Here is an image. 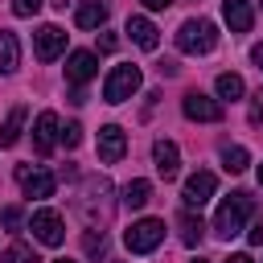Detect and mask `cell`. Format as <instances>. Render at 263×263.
Segmentation results:
<instances>
[{
    "instance_id": "cell-1",
    "label": "cell",
    "mask_w": 263,
    "mask_h": 263,
    "mask_svg": "<svg viewBox=\"0 0 263 263\" xmlns=\"http://www.w3.org/2000/svg\"><path fill=\"white\" fill-rule=\"evenodd\" d=\"M255 210V197L247 193V189H238V193H230L222 205H218V214H214V234L218 238H234V234H242V222H247V214Z\"/></svg>"
},
{
    "instance_id": "cell-2",
    "label": "cell",
    "mask_w": 263,
    "mask_h": 263,
    "mask_svg": "<svg viewBox=\"0 0 263 263\" xmlns=\"http://www.w3.org/2000/svg\"><path fill=\"white\" fill-rule=\"evenodd\" d=\"M214 45H218V29L205 16H193V21H185L177 29V49L181 53H210Z\"/></svg>"
},
{
    "instance_id": "cell-3",
    "label": "cell",
    "mask_w": 263,
    "mask_h": 263,
    "mask_svg": "<svg viewBox=\"0 0 263 263\" xmlns=\"http://www.w3.org/2000/svg\"><path fill=\"white\" fill-rule=\"evenodd\" d=\"M123 242H127L132 255H148V251H156V247L164 242V222H160V218H140V222H132V230L123 234Z\"/></svg>"
},
{
    "instance_id": "cell-4",
    "label": "cell",
    "mask_w": 263,
    "mask_h": 263,
    "mask_svg": "<svg viewBox=\"0 0 263 263\" xmlns=\"http://www.w3.org/2000/svg\"><path fill=\"white\" fill-rule=\"evenodd\" d=\"M140 90V66H115L103 82V99L115 107V103H127L132 95Z\"/></svg>"
},
{
    "instance_id": "cell-5",
    "label": "cell",
    "mask_w": 263,
    "mask_h": 263,
    "mask_svg": "<svg viewBox=\"0 0 263 263\" xmlns=\"http://www.w3.org/2000/svg\"><path fill=\"white\" fill-rule=\"evenodd\" d=\"M29 230H33V238L41 247H62V238H66V222H62L58 210H33Z\"/></svg>"
},
{
    "instance_id": "cell-6",
    "label": "cell",
    "mask_w": 263,
    "mask_h": 263,
    "mask_svg": "<svg viewBox=\"0 0 263 263\" xmlns=\"http://www.w3.org/2000/svg\"><path fill=\"white\" fill-rule=\"evenodd\" d=\"M214 189H218V177H214L210 168H197V173L185 181V193H181V197H185V210H201V205L214 197Z\"/></svg>"
},
{
    "instance_id": "cell-7",
    "label": "cell",
    "mask_w": 263,
    "mask_h": 263,
    "mask_svg": "<svg viewBox=\"0 0 263 263\" xmlns=\"http://www.w3.org/2000/svg\"><path fill=\"white\" fill-rule=\"evenodd\" d=\"M181 111H185L189 119H197V123H218V119H222V103L210 99V95H201V90H189V95L181 99Z\"/></svg>"
},
{
    "instance_id": "cell-8",
    "label": "cell",
    "mask_w": 263,
    "mask_h": 263,
    "mask_svg": "<svg viewBox=\"0 0 263 263\" xmlns=\"http://www.w3.org/2000/svg\"><path fill=\"white\" fill-rule=\"evenodd\" d=\"M16 181H21V189H25V197H53V173H45V168H29V164H16Z\"/></svg>"
},
{
    "instance_id": "cell-9",
    "label": "cell",
    "mask_w": 263,
    "mask_h": 263,
    "mask_svg": "<svg viewBox=\"0 0 263 263\" xmlns=\"http://www.w3.org/2000/svg\"><path fill=\"white\" fill-rule=\"evenodd\" d=\"M33 45H37V58H41V62H53L58 53H66V33H62L58 25H41V29L33 33Z\"/></svg>"
},
{
    "instance_id": "cell-10",
    "label": "cell",
    "mask_w": 263,
    "mask_h": 263,
    "mask_svg": "<svg viewBox=\"0 0 263 263\" xmlns=\"http://www.w3.org/2000/svg\"><path fill=\"white\" fill-rule=\"evenodd\" d=\"M99 74V58L90 53V49H74L70 58H66V78L74 82V86H82V82H90Z\"/></svg>"
},
{
    "instance_id": "cell-11",
    "label": "cell",
    "mask_w": 263,
    "mask_h": 263,
    "mask_svg": "<svg viewBox=\"0 0 263 263\" xmlns=\"http://www.w3.org/2000/svg\"><path fill=\"white\" fill-rule=\"evenodd\" d=\"M58 132H62L58 115H53V111H41V115H37V123H33V148H37L41 156H49V152H53V144H58Z\"/></svg>"
},
{
    "instance_id": "cell-12",
    "label": "cell",
    "mask_w": 263,
    "mask_h": 263,
    "mask_svg": "<svg viewBox=\"0 0 263 263\" xmlns=\"http://www.w3.org/2000/svg\"><path fill=\"white\" fill-rule=\"evenodd\" d=\"M123 152H127V136H123V127H115V123L99 127V160H103V164H115Z\"/></svg>"
},
{
    "instance_id": "cell-13",
    "label": "cell",
    "mask_w": 263,
    "mask_h": 263,
    "mask_svg": "<svg viewBox=\"0 0 263 263\" xmlns=\"http://www.w3.org/2000/svg\"><path fill=\"white\" fill-rule=\"evenodd\" d=\"M152 164H156V173H160L164 181H173L177 168H181V152H177V144H173V140H156V144H152Z\"/></svg>"
},
{
    "instance_id": "cell-14",
    "label": "cell",
    "mask_w": 263,
    "mask_h": 263,
    "mask_svg": "<svg viewBox=\"0 0 263 263\" xmlns=\"http://www.w3.org/2000/svg\"><path fill=\"white\" fill-rule=\"evenodd\" d=\"M222 21L230 25V33H251L255 12H251L247 0H222Z\"/></svg>"
},
{
    "instance_id": "cell-15",
    "label": "cell",
    "mask_w": 263,
    "mask_h": 263,
    "mask_svg": "<svg viewBox=\"0 0 263 263\" xmlns=\"http://www.w3.org/2000/svg\"><path fill=\"white\" fill-rule=\"evenodd\" d=\"M127 37H132L140 49H156V45H160V33H156V25H152L148 16H127Z\"/></svg>"
},
{
    "instance_id": "cell-16",
    "label": "cell",
    "mask_w": 263,
    "mask_h": 263,
    "mask_svg": "<svg viewBox=\"0 0 263 263\" xmlns=\"http://www.w3.org/2000/svg\"><path fill=\"white\" fill-rule=\"evenodd\" d=\"M25 119H29V111H25V107H12V111H8V119H4V127H0V148H12V144L21 140Z\"/></svg>"
},
{
    "instance_id": "cell-17",
    "label": "cell",
    "mask_w": 263,
    "mask_h": 263,
    "mask_svg": "<svg viewBox=\"0 0 263 263\" xmlns=\"http://www.w3.org/2000/svg\"><path fill=\"white\" fill-rule=\"evenodd\" d=\"M74 21H78L82 29H99V25L107 21V4H103V0H82V4H78V16H74Z\"/></svg>"
},
{
    "instance_id": "cell-18",
    "label": "cell",
    "mask_w": 263,
    "mask_h": 263,
    "mask_svg": "<svg viewBox=\"0 0 263 263\" xmlns=\"http://www.w3.org/2000/svg\"><path fill=\"white\" fill-rule=\"evenodd\" d=\"M148 197H152V185H148L144 177H136V181L123 185V205H127V210H144Z\"/></svg>"
},
{
    "instance_id": "cell-19",
    "label": "cell",
    "mask_w": 263,
    "mask_h": 263,
    "mask_svg": "<svg viewBox=\"0 0 263 263\" xmlns=\"http://www.w3.org/2000/svg\"><path fill=\"white\" fill-rule=\"evenodd\" d=\"M16 62H21V45H16V37L8 29H0V74H12Z\"/></svg>"
},
{
    "instance_id": "cell-20",
    "label": "cell",
    "mask_w": 263,
    "mask_h": 263,
    "mask_svg": "<svg viewBox=\"0 0 263 263\" xmlns=\"http://www.w3.org/2000/svg\"><path fill=\"white\" fill-rule=\"evenodd\" d=\"M201 234H205L201 218H193V210H185V214H181V242H185V247H197Z\"/></svg>"
},
{
    "instance_id": "cell-21",
    "label": "cell",
    "mask_w": 263,
    "mask_h": 263,
    "mask_svg": "<svg viewBox=\"0 0 263 263\" xmlns=\"http://www.w3.org/2000/svg\"><path fill=\"white\" fill-rule=\"evenodd\" d=\"M214 86H218V99H226V103L242 99V90H247L238 74H218V82H214Z\"/></svg>"
},
{
    "instance_id": "cell-22",
    "label": "cell",
    "mask_w": 263,
    "mask_h": 263,
    "mask_svg": "<svg viewBox=\"0 0 263 263\" xmlns=\"http://www.w3.org/2000/svg\"><path fill=\"white\" fill-rule=\"evenodd\" d=\"M251 164V156H247V148H238V144H230V148H222V168L226 173H242Z\"/></svg>"
},
{
    "instance_id": "cell-23",
    "label": "cell",
    "mask_w": 263,
    "mask_h": 263,
    "mask_svg": "<svg viewBox=\"0 0 263 263\" xmlns=\"http://www.w3.org/2000/svg\"><path fill=\"white\" fill-rule=\"evenodd\" d=\"M82 251H86L90 259H107V234H103V230H99V234L86 230V234H82Z\"/></svg>"
},
{
    "instance_id": "cell-24",
    "label": "cell",
    "mask_w": 263,
    "mask_h": 263,
    "mask_svg": "<svg viewBox=\"0 0 263 263\" xmlns=\"http://www.w3.org/2000/svg\"><path fill=\"white\" fill-rule=\"evenodd\" d=\"M0 263H37V255H33V247H25V242H12V247L0 255Z\"/></svg>"
},
{
    "instance_id": "cell-25",
    "label": "cell",
    "mask_w": 263,
    "mask_h": 263,
    "mask_svg": "<svg viewBox=\"0 0 263 263\" xmlns=\"http://www.w3.org/2000/svg\"><path fill=\"white\" fill-rule=\"evenodd\" d=\"M58 140H62L66 148H78V144H82V127H78V123H66V127L58 132Z\"/></svg>"
},
{
    "instance_id": "cell-26",
    "label": "cell",
    "mask_w": 263,
    "mask_h": 263,
    "mask_svg": "<svg viewBox=\"0 0 263 263\" xmlns=\"http://www.w3.org/2000/svg\"><path fill=\"white\" fill-rule=\"evenodd\" d=\"M41 4H45V0H12V12H16V16H37Z\"/></svg>"
},
{
    "instance_id": "cell-27",
    "label": "cell",
    "mask_w": 263,
    "mask_h": 263,
    "mask_svg": "<svg viewBox=\"0 0 263 263\" xmlns=\"http://www.w3.org/2000/svg\"><path fill=\"white\" fill-rule=\"evenodd\" d=\"M0 222H4L8 230H16V226H21V210H16V205H8V210L0 214Z\"/></svg>"
},
{
    "instance_id": "cell-28",
    "label": "cell",
    "mask_w": 263,
    "mask_h": 263,
    "mask_svg": "<svg viewBox=\"0 0 263 263\" xmlns=\"http://www.w3.org/2000/svg\"><path fill=\"white\" fill-rule=\"evenodd\" d=\"M247 115H251V123H263V90L251 99V111H247Z\"/></svg>"
},
{
    "instance_id": "cell-29",
    "label": "cell",
    "mask_w": 263,
    "mask_h": 263,
    "mask_svg": "<svg viewBox=\"0 0 263 263\" xmlns=\"http://www.w3.org/2000/svg\"><path fill=\"white\" fill-rule=\"evenodd\" d=\"M247 238H251L255 247H263V218H255V222H251V230H247Z\"/></svg>"
},
{
    "instance_id": "cell-30",
    "label": "cell",
    "mask_w": 263,
    "mask_h": 263,
    "mask_svg": "<svg viewBox=\"0 0 263 263\" xmlns=\"http://www.w3.org/2000/svg\"><path fill=\"white\" fill-rule=\"evenodd\" d=\"M173 0H144V8H152V12H164Z\"/></svg>"
},
{
    "instance_id": "cell-31",
    "label": "cell",
    "mask_w": 263,
    "mask_h": 263,
    "mask_svg": "<svg viewBox=\"0 0 263 263\" xmlns=\"http://www.w3.org/2000/svg\"><path fill=\"white\" fill-rule=\"evenodd\" d=\"M99 49H115V33H103L99 37Z\"/></svg>"
},
{
    "instance_id": "cell-32",
    "label": "cell",
    "mask_w": 263,
    "mask_h": 263,
    "mask_svg": "<svg viewBox=\"0 0 263 263\" xmlns=\"http://www.w3.org/2000/svg\"><path fill=\"white\" fill-rule=\"evenodd\" d=\"M251 62H255V66H259V70H263V41H259V45H255V49H251Z\"/></svg>"
},
{
    "instance_id": "cell-33",
    "label": "cell",
    "mask_w": 263,
    "mask_h": 263,
    "mask_svg": "<svg viewBox=\"0 0 263 263\" xmlns=\"http://www.w3.org/2000/svg\"><path fill=\"white\" fill-rule=\"evenodd\" d=\"M226 263H255V259H251V255H230Z\"/></svg>"
},
{
    "instance_id": "cell-34",
    "label": "cell",
    "mask_w": 263,
    "mask_h": 263,
    "mask_svg": "<svg viewBox=\"0 0 263 263\" xmlns=\"http://www.w3.org/2000/svg\"><path fill=\"white\" fill-rule=\"evenodd\" d=\"M259 185H263V164H259Z\"/></svg>"
},
{
    "instance_id": "cell-35",
    "label": "cell",
    "mask_w": 263,
    "mask_h": 263,
    "mask_svg": "<svg viewBox=\"0 0 263 263\" xmlns=\"http://www.w3.org/2000/svg\"><path fill=\"white\" fill-rule=\"evenodd\" d=\"M193 263H210V259H193Z\"/></svg>"
},
{
    "instance_id": "cell-36",
    "label": "cell",
    "mask_w": 263,
    "mask_h": 263,
    "mask_svg": "<svg viewBox=\"0 0 263 263\" xmlns=\"http://www.w3.org/2000/svg\"><path fill=\"white\" fill-rule=\"evenodd\" d=\"M58 263H70V259H58Z\"/></svg>"
},
{
    "instance_id": "cell-37",
    "label": "cell",
    "mask_w": 263,
    "mask_h": 263,
    "mask_svg": "<svg viewBox=\"0 0 263 263\" xmlns=\"http://www.w3.org/2000/svg\"><path fill=\"white\" fill-rule=\"evenodd\" d=\"M259 4H263V0H259Z\"/></svg>"
}]
</instances>
